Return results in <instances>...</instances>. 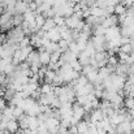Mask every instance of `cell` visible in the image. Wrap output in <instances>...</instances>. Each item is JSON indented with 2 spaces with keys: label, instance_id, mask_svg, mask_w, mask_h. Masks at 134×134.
<instances>
[{
  "label": "cell",
  "instance_id": "obj_1",
  "mask_svg": "<svg viewBox=\"0 0 134 134\" xmlns=\"http://www.w3.org/2000/svg\"><path fill=\"white\" fill-rule=\"evenodd\" d=\"M65 26L70 30H74V31H81L82 27L85 26V22L82 21V18L77 17L76 14L70 16V17H66L65 18Z\"/></svg>",
  "mask_w": 134,
  "mask_h": 134
},
{
  "label": "cell",
  "instance_id": "obj_2",
  "mask_svg": "<svg viewBox=\"0 0 134 134\" xmlns=\"http://www.w3.org/2000/svg\"><path fill=\"white\" fill-rule=\"evenodd\" d=\"M121 37V30L119 26H112V27H108L105 29V34H104V38L107 42L109 41H113V39H119Z\"/></svg>",
  "mask_w": 134,
  "mask_h": 134
},
{
  "label": "cell",
  "instance_id": "obj_3",
  "mask_svg": "<svg viewBox=\"0 0 134 134\" xmlns=\"http://www.w3.org/2000/svg\"><path fill=\"white\" fill-rule=\"evenodd\" d=\"M90 42H91V44L94 46V48H95L96 52L105 51V43H107V41H105L104 37H95V35H94V37L90 39Z\"/></svg>",
  "mask_w": 134,
  "mask_h": 134
},
{
  "label": "cell",
  "instance_id": "obj_4",
  "mask_svg": "<svg viewBox=\"0 0 134 134\" xmlns=\"http://www.w3.org/2000/svg\"><path fill=\"white\" fill-rule=\"evenodd\" d=\"M72 115H73V117H74L76 120L81 121V120H83V117L86 116V111L83 109L82 105H80L78 103H76V104H72Z\"/></svg>",
  "mask_w": 134,
  "mask_h": 134
},
{
  "label": "cell",
  "instance_id": "obj_5",
  "mask_svg": "<svg viewBox=\"0 0 134 134\" xmlns=\"http://www.w3.org/2000/svg\"><path fill=\"white\" fill-rule=\"evenodd\" d=\"M117 24H119V18H117V16H115V14L107 16V17L103 18V21H102V26L105 27V29L112 27V26H117Z\"/></svg>",
  "mask_w": 134,
  "mask_h": 134
},
{
  "label": "cell",
  "instance_id": "obj_6",
  "mask_svg": "<svg viewBox=\"0 0 134 134\" xmlns=\"http://www.w3.org/2000/svg\"><path fill=\"white\" fill-rule=\"evenodd\" d=\"M116 132H117V134H130L132 133L130 121H122L120 125L116 126Z\"/></svg>",
  "mask_w": 134,
  "mask_h": 134
},
{
  "label": "cell",
  "instance_id": "obj_7",
  "mask_svg": "<svg viewBox=\"0 0 134 134\" xmlns=\"http://www.w3.org/2000/svg\"><path fill=\"white\" fill-rule=\"evenodd\" d=\"M113 72L108 68V66H103V68H99L98 69V78L103 82V81H105L107 78H109V76L112 74Z\"/></svg>",
  "mask_w": 134,
  "mask_h": 134
},
{
  "label": "cell",
  "instance_id": "obj_8",
  "mask_svg": "<svg viewBox=\"0 0 134 134\" xmlns=\"http://www.w3.org/2000/svg\"><path fill=\"white\" fill-rule=\"evenodd\" d=\"M39 61H41V65H49V61H51V53L47 52L46 49H41L39 52Z\"/></svg>",
  "mask_w": 134,
  "mask_h": 134
},
{
  "label": "cell",
  "instance_id": "obj_9",
  "mask_svg": "<svg viewBox=\"0 0 134 134\" xmlns=\"http://www.w3.org/2000/svg\"><path fill=\"white\" fill-rule=\"evenodd\" d=\"M8 133L10 134H16L18 130H20V126H18V122L16 120H10L7 122V129H5Z\"/></svg>",
  "mask_w": 134,
  "mask_h": 134
},
{
  "label": "cell",
  "instance_id": "obj_10",
  "mask_svg": "<svg viewBox=\"0 0 134 134\" xmlns=\"http://www.w3.org/2000/svg\"><path fill=\"white\" fill-rule=\"evenodd\" d=\"M126 10H128V8H126L124 4L119 3V4H116V5H115V8H113V14L119 17V16H121V14H125V13H126Z\"/></svg>",
  "mask_w": 134,
  "mask_h": 134
},
{
  "label": "cell",
  "instance_id": "obj_11",
  "mask_svg": "<svg viewBox=\"0 0 134 134\" xmlns=\"http://www.w3.org/2000/svg\"><path fill=\"white\" fill-rule=\"evenodd\" d=\"M56 27V24H55V21H53V17L52 18H46L44 21V25H43V27H42V30L47 33V31H49V30H52V29H55Z\"/></svg>",
  "mask_w": 134,
  "mask_h": 134
},
{
  "label": "cell",
  "instance_id": "obj_12",
  "mask_svg": "<svg viewBox=\"0 0 134 134\" xmlns=\"http://www.w3.org/2000/svg\"><path fill=\"white\" fill-rule=\"evenodd\" d=\"M77 130H78V134H86L87 129H89V122H86L85 120H81L77 125Z\"/></svg>",
  "mask_w": 134,
  "mask_h": 134
},
{
  "label": "cell",
  "instance_id": "obj_13",
  "mask_svg": "<svg viewBox=\"0 0 134 134\" xmlns=\"http://www.w3.org/2000/svg\"><path fill=\"white\" fill-rule=\"evenodd\" d=\"M53 92V86L49 85V83H43L41 87H39V94L44 95V94H51Z\"/></svg>",
  "mask_w": 134,
  "mask_h": 134
},
{
  "label": "cell",
  "instance_id": "obj_14",
  "mask_svg": "<svg viewBox=\"0 0 134 134\" xmlns=\"http://www.w3.org/2000/svg\"><path fill=\"white\" fill-rule=\"evenodd\" d=\"M133 46L132 43H126V44H121L119 48V52H122V53H126V55H130L133 52Z\"/></svg>",
  "mask_w": 134,
  "mask_h": 134
},
{
  "label": "cell",
  "instance_id": "obj_15",
  "mask_svg": "<svg viewBox=\"0 0 134 134\" xmlns=\"http://www.w3.org/2000/svg\"><path fill=\"white\" fill-rule=\"evenodd\" d=\"M124 105H125V109H128V111L134 109V98L126 96V98L124 99Z\"/></svg>",
  "mask_w": 134,
  "mask_h": 134
},
{
  "label": "cell",
  "instance_id": "obj_16",
  "mask_svg": "<svg viewBox=\"0 0 134 134\" xmlns=\"http://www.w3.org/2000/svg\"><path fill=\"white\" fill-rule=\"evenodd\" d=\"M12 21H13V25L21 26V25L24 24V16H22V14H14L13 18H12Z\"/></svg>",
  "mask_w": 134,
  "mask_h": 134
},
{
  "label": "cell",
  "instance_id": "obj_17",
  "mask_svg": "<svg viewBox=\"0 0 134 134\" xmlns=\"http://www.w3.org/2000/svg\"><path fill=\"white\" fill-rule=\"evenodd\" d=\"M104 34H105V27H103L102 25H99L94 29V35L95 37H104Z\"/></svg>",
  "mask_w": 134,
  "mask_h": 134
},
{
  "label": "cell",
  "instance_id": "obj_18",
  "mask_svg": "<svg viewBox=\"0 0 134 134\" xmlns=\"http://www.w3.org/2000/svg\"><path fill=\"white\" fill-rule=\"evenodd\" d=\"M69 65L72 66V69H73L74 72H77V73L82 72V65L80 64V61H78V60H74V61H72Z\"/></svg>",
  "mask_w": 134,
  "mask_h": 134
},
{
  "label": "cell",
  "instance_id": "obj_19",
  "mask_svg": "<svg viewBox=\"0 0 134 134\" xmlns=\"http://www.w3.org/2000/svg\"><path fill=\"white\" fill-rule=\"evenodd\" d=\"M12 108H13V119H14V120H16V119L18 120V119H20V117L25 113V112H24V111H22L20 107H12Z\"/></svg>",
  "mask_w": 134,
  "mask_h": 134
},
{
  "label": "cell",
  "instance_id": "obj_20",
  "mask_svg": "<svg viewBox=\"0 0 134 134\" xmlns=\"http://www.w3.org/2000/svg\"><path fill=\"white\" fill-rule=\"evenodd\" d=\"M128 76H129V77H128V80H126V81H128V82H130L132 85H134V73H129Z\"/></svg>",
  "mask_w": 134,
  "mask_h": 134
},
{
  "label": "cell",
  "instance_id": "obj_21",
  "mask_svg": "<svg viewBox=\"0 0 134 134\" xmlns=\"http://www.w3.org/2000/svg\"><path fill=\"white\" fill-rule=\"evenodd\" d=\"M130 128H132V132L134 133V120H132V121H130Z\"/></svg>",
  "mask_w": 134,
  "mask_h": 134
},
{
  "label": "cell",
  "instance_id": "obj_22",
  "mask_svg": "<svg viewBox=\"0 0 134 134\" xmlns=\"http://www.w3.org/2000/svg\"><path fill=\"white\" fill-rule=\"evenodd\" d=\"M129 69H130V73H134V63L130 65V68H129Z\"/></svg>",
  "mask_w": 134,
  "mask_h": 134
},
{
  "label": "cell",
  "instance_id": "obj_23",
  "mask_svg": "<svg viewBox=\"0 0 134 134\" xmlns=\"http://www.w3.org/2000/svg\"><path fill=\"white\" fill-rule=\"evenodd\" d=\"M130 41H134V31L132 33V35H130Z\"/></svg>",
  "mask_w": 134,
  "mask_h": 134
},
{
  "label": "cell",
  "instance_id": "obj_24",
  "mask_svg": "<svg viewBox=\"0 0 134 134\" xmlns=\"http://www.w3.org/2000/svg\"><path fill=\"white\" fill-rule=\"evenodd\" d=\"M130 8H133V9H134V3H133V4H132V7H130Z\"/></svg>",
  "mask_w": 134,
  "mask_h": 134
}]
</instances>
